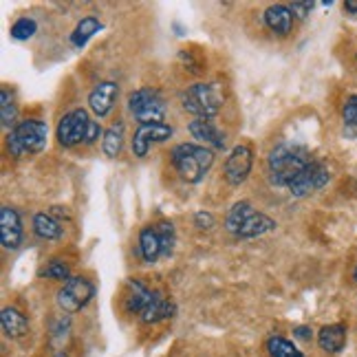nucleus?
<instances>
[{
    "label": "nucleus",
    "instance_id": "7ed1b4c3",
    "mask_svg": "<svg viewBox=\"0 0 357 357\" xmlns=\"http://www.w3.org/2000/svg\"><path fill=\"white\" fill-rule=\"evenodd\" d=\"M225 229L236 238H258L276 229L273 218L265 212H258L250 201H238L231 205V210L225 216Z\"/></svg>",
    "mask_w": 357,
    "mask_h": 357
},
{
    "label": "nucleus",
    "instance_id": "423d86ee",
    "mask_svg": "<svg viewBox=\"0 0 357 357\" xmlns=\"http://www.w3.org/2000/svg\"><path fill=\"white\" fill-rule=\"evenodd\" d=\"M128 113L142 123H161L166 117V100L157 89H137L128 98Z\"/></svg>",
    "mask_w": 357,
    "mask_h": 357
},
{
    "label": "nucleus",
    "instance_id": "1a4fd4ad",
    "mask_svg": "<svg viewBox=\"0 0 357 357\" xmlns=\"http://www.w3.org/2000/svg\"><path fill=\"white\" fill-rule=\"evenodd\" d=\"M328 181H331V172L322 161H311L309 166L302 170L289 185V192L294 197H309L313 192L322 190Z\"/></svg>",
    "mask_w": 357,
    "mask_h": 357
},
{
    "label": "nucleus",
    "instance_id": "f3484780",
    "mask_svg": "<svg viewBox=\"0 0 357 357\" xmlns=\"http://www.w3.org/2000/svg\"><path fill=\"white\" fill-rule=\"evenodd\" d=\"M157 291L150 289L148 284H144L142 280H130L128 282V289H126V298H123V307L130 313H139L155 300Z\"/></svg>",
    "mask_w": 357,
    "mask_h": 357
},
{
    "label": "nucleus",
    "instance_id": "2eb2a0df",
    "mask_svg": "<svg viewBox=\"0 0 357 357\" xmlns=\"http://www.w3.org/2000/svg\"><path fill=\"white\" fill-rule=\"evenodd\" d=\"M263 18H265V24L269 26V29L276 33V36H287V33H291L294 29V22H296V16L291 13L289 5H269L263 13Z\"/></svg>",
    "mask_w": 357,
    "mask_h": 357
},
{
    "label": "nucleus",
    "instance_id": "f8f14e48",
    "mask_svg": "<svg viewBox=\"0 0 357 357\" xmlns=\"http://www.w3.org/2000/svg\"><path fill=\"white\" fill-rule=\"evenodd\" d=\"M0 243L7 252L18 250L22 243V218L18 210L9 208V205L0 210Z\"/></svg>",
    "mask_w": 357,
    "mask_h": 357
},
{
    "label": "nucleus",
    "instance_id": "2f4dec72",
    "mask_svg": "<svg viewBox=\"0 0 357 357\" xmlns=\"http://www.w3.org/2000/svg\"><path fill=\"white\" fill-rule=\"evenodd\" d=\"M195 225L199 229H212L214 227V216L210 212H197L195 214Z\"/></svg>",
    "mask_w": 357,
    "mask_h": 357
},
{
    "label": "nucleus",
    "instance_id": "412c9836",
    "mask_svg": "<svg viewBox=\"0 0 357 357\" xmlns=\"http://www.w3.org/2000/svg\"><path fill=\"white\" fill-rule=\"evenodd\" d=\"M123 137H126V123L123 121H113L111 126L104 130L102 139V150L108 159H117L123 148Z\"/></svg>",
    "mask_w": 357,
    "mask_h": 357
},
{
    "label": "nucleus",
    "instance_id": "9b49d317",
    "mask_svg": "<svg viewBox=\"0 0 357 357\" xmlns=\"http://www.w3.org/2000/svg\"><path fill=\"white\" fill-rule=\"evenodd\" d=\"M172 135H174V128L170 123H163V121L161 123H142V126H137L135 137H132V155L139 159L146 157L155 144L168 142Z\"/></svg>",
    "mask_w": 357,
    "mask_h": 357
},
{
    "label": "nucleus",
    "instance_id": "c756f323",
    "mask_svg": "<svg viewBox=\"0 0 357 357\" xmlns=\"http://www.w3.org/2000/svg\"><path fill=\"white\" fill-rule=\"evenodd\" d=\"M157 229H159L161 241H163V256H170L174 250V225L170 221H159Z\"/></svg>",
    "mask_w": 357,
    "mask_h": 357
},
{
    "label": "nucleus",
    "instance_id": "473e14b6",
    "mask_svg": "<svg viewBox=\"0 0 357 357\" xmlns=\"http://www.w3.org/2000/svg\"><path fill=\"white\" fill-rule=\"evenodd\" d=\"M100 135H102V126L98 121H93L91 119V126H89V132H86V139H84V144H95L100 139Z\"/></svg>",
    "mask_w": 357,
    "mask_h": 357
},
{
    "label": "nucleus",
    "instance_id": "393cba45",
    "mask_svg": "<svg viewBox=\"0 0 357 357\" xmlns=\"http://www.w3.org/2000/svg\"><path fill=\"white\" fill-rule=\"evenodd\" d=\"M267 353L271 357H305L298 351V347L294 344V342H289L282 335H271L267 340Z\"/></svg>",
    "mask_w": 357,
    "mask_h": 357
},
{
    "label": "nucleus",
    "instance_id": "c85d7f7f",
    "mask_svg": "<svg viewBox=\"0 0 357 357\" xmlns=\"http://www.w3.org/2000/svg\"><path fill=\"white\" fill-rule=\"evenodd\" d=\"M38 31V22L33 18H18L16 22L11 24V29H9V36L13 40H18V43H24V40H29L33 38Z\"/></svg>",
    "mask_w": 357,
    "mask_h": 357
},
{
    "label": "nucleus",
    "instance_id": "c9c22d12",
    "mask_svg": "<svg viewBox=\"0 0 357 357\" xmlns=\"http://www.w3.org/2000/svg\"><path fill=\"white\" fill-rule=\"evenodd\" d=\"M353 280L357 282V263H355V269H353Z\"/></svg>",
    "mask_w": 357,
    "mask_h": 357
},
{
    "label": "nucleus",
    "instance_id": "a211bd4d",
    "mask_svg": "<svg viewBox=\"0 0 357 357\" xmlns=\"http://www.w3.org/2000/svg\"><path fill=\"white\" fill-rule=\"evenodd\" d=\"M0 324H3V333L9 340H20L29 331V322H26L24 313H20L16 307H3V311H0Z\"/></svg>",
    "mask_w": 357,
    "mask_h": 357
},
{
    "label": "nucleus",
    "instance_id": "f257e3e1",
    "mask_svg": "<svg viewBox=\"0 0 357 357\" xmlns=\"http://www.w3.org/2000/svg\"><path fill=\"white\" fill-rule=\"evenodd\" d=\"M311 155L307 148L298 144H278L271 148L267 157V176L273 185L289 188L294 178L311 163Z\"/></svg>",
    "mask_w": 357,
    "mask_h": 357
},
{
    "label": "nucleus",
    "instance_id": "f03ea898",
    "mask_svg": "<svg viewBox=\"0 0 357 357\" xmlns=\"http://www.w3.org/2000/svg\"><path fill=\"white\" fill-rule=\"evenodd\" d=\"M170 163L185 183L197 185L214 163V150L201 144H178L170 150Z\"/></svg>",
    "mask_w": 357,
    "mask_h": 357
},
{
    "label": "nucleus",
    "instance_id": "5701e85b",
    "mask_svg": "<svg viewBox=\"0 0 357 357\" xmlns=\"http://www.w3.org/2000/svg\"><path fill=\"white\" fill-rule=\"evenodd\" d=\"M18 119V102H16V95L13 91H9L7 86L0 91V123L7 132H11L13 128L18 126L16 123Z\"/></svg>",
    "mask_w": 357,
    "mask_h": 357
},
{
    "label": "nucleus",
    "instance_id": "0eeeda50",
    "mask_svg": "<svg viewBox=\"0 0 357 357\" xmlns=\"http://www.w3.org/2000/svg\"><path fill=\"white\" fill-rule=\"evenodd\" d=\"M93 296H95V284L89 278L75 276L62 284V289L56 296V302L64 313H77L89 305Z\"/></svg>",
    "mask_w": 357,
    "mask_h": 357
},
{
    "label": "nucleus",
    "instance_id": "dca6fc26",
    "mask_svg": "<svg viewBox=\"0 0 357 357\" xmlns=\"http://www.w3.org/2000/svg\"><path fill=\"white\" fill-rule=\"evenodd\" d=\"M139 256L144 263H157V260L163 256V241L157 225H146L139 231Z\"/></svg>",
    "mask_w": 357,
    "mask_h": 357
},
{
    "label": "nucleus",
    "instance_id": "6ab92c4d",
    "mask_svg": "<svg viewBox=\"0 0 357 357\" xmlns=\"http://www.w3.org/2000/svg\"><path fill=\"white\" fill-rule=\"evenodd\" d=\"M318 344L324 353H340L347 344V326L344 324H326L318 331Z\"/></svg>",
    "mask_w": 357,
    "mask_h": 357
},
{
    "label": "nucleus",
    "instance_id": "72a5a7b5",
    "mask_svg": "<svg viewBox=\"0 0 357 357\" xmlns=\"http://www.w3.org/2000/svg\"><path fill=\"white\" fill-rule=\"evenodd\" d=\"M294 337L305 340V342H311V337H313L311 326H296V328H294Z\"/></svg>",
    "mask_w": 357,
    "mask_h": 357
},
{
    "label": "nucleus",
    "instance_id": "4be33fe9",
    "mask_svg": "<svg viewBox=\"0 0 357 357\" xmlns=\"http://www.w3.org/2000/svg\"><path fill=\"white\" fill-rule=\"evenodd\" d=\"M174 305L172 302H168L166 298H163L159 291H157V296H155V300L150 302V305L142 311V322L144 324H157V322H161V320H168V318H172L174 315Z\"/></svg>",
    "mask_w": 357,
    "mask_h": 357
},
{
    "label": "nucleus",
    "instance_id": "20e7f679",
    "mask_svg": "<svg viewBox=\"0 0 357 357\" xmlns=\"http://www.w3.org/2000/svg\"><path fill=\"white\" fill-rule=\"evenodd\" d=\"M49 142V126L43 119H24L11 132H7V153L13 159H24L43 153Z\"/></svg>",
    "mask_w": 357,
    "mask_h": 357
},
{
    "label": "nucleus",
    "instance_id": "ddd939ff",
    "mask_svg": "<svg viewBox=\"0 0 357 357\" xmlns=\"http://www.w3.org/2000/svg\"><path fill=\"white\" fill-rule=\"evenodd\" d=\"M190 135L195 139L205 146V148H212V150H223L227 146V135L216 126L214 119H192L190 126H188Z\"/></svg>",
    "mask_w": 357,
    "mask_h": 357
},
{
    "label": "nucleus",
    "instance_id": "aec40b11",
    "mask_svg": "<svg viewBox=\"0 0 357 357\" xmlns=\"http://www.w3.org/2000/svg\"><path fill=\"white\" fill-rule=\"evenodd\" d=\"M33 234L43 241H62L64 238V227L58 218H53L51 214L47 212H38L33 216Z\"/></svg>",
    "mask_w": 357,
    "mask_h": 357
},
{
    "label": "nucleus",
    "instance_id": "f704fd0d",
    "mask_svg": "<svg viewBox=\"0 0 357 357\" xmlns=\"http://www.w3.org/2000/svg\"><path fill=\"white\" fill-rule=\"evenodd\" d=\"M344 9L349 13H357V0H344Z\"/></svg>",
    "mask_w": 357,
    "mask_h": 357
},
{
    "label": "nucleus",
    "instance_id": "39448f33",
    "mask_svg": "<svg viewBox=\"0 0 357 357\" xmlns=\"http://www.w3.org/2000/svg\"><path fill=\"white\" fill-rule=\"evenodd\" d=\"M223 93L212 82H199L181 93L183 111L195 115V119H214L223 108Z\"/></svg>",
    "mask_w": 357,
    "mask_h": 357
},
{
    "label": "nucleus",
    "instance_id": "bb28decb",
    "mask_svg": "<svg viewBox=\"0 0 357 357\" xmlns=\"http://www.w3.org/2000/svg\"><path fill=\"white\" fill-rule=\"evenodd\" d=\"M68 333H71V320L66 315H60V318H53L49 324V335H51V344L60 347L64 344V340H68Z\"/></svg>",
    "mask_w": 357,
    "mask_h": 357
},
{
    "label": "nucleus",
    "instance_id": "6e6552de",
    "mask_svg": "<svg viewBox=\"0 0 357 357\" xmlns=\"http://www.w3.org/2000/svg\"><path fill=\"white\" fill-rule=\"evenodd\" d=\"M91 126V117L84 108H75V111H68L56 128V139L62 148H73L77 144H84L86 132Z\"/></svg>",
    "mask_w": 357,
    "mask_h": 357
},
{
    "label": "nucleus",
    "instance_id": "7c9ffc66",
    "mask_svg": "<svg viewBox=\"0 0 357 357\" xmlns=\"http://www.w3.org/2000/svg\"><path fill=\"white\" fill-rule=\"evenodd\" d=\"M313 7H315V3L313 0H296V3H291L289 5V9H291V13L298 18V20H305L309 13L313 11Z\"/></svg>",
    "mask_w": 357,
    "mask_h": 357
},
{
    "label": "nucleus",
    "instance_id": "e433bc0d",
    "mask_svg": "<svg viewBox=\"0 0 357 357\" xmlns=\"http://www.w3.org/2000/svg\"><path fill=\"white\" fill-rule=\"evenodd\" d=\"M53 357H68L66 353H56V355H53Z\"/></svg>",
    "mask_w": 357,
    "mask_h": 357
},
{
    "label": "nucleus",
    "instance_id": "4468645a",
    "mask_svg": "<svg viewBox=\"0 0 357 357\" xmlns=\"http://www.w3.org/2000/svg\"><path fill=\"white\" fill-rule=\"evenodd\" d=\"M117 95H119V86L115 82H100L98 86H95L89 95V106L95 117H108L113 111V106L117 102Z\"/></svg>",
    "mask_w": 357,
    "mask_h": 357
},
{
    "label": "nucleus",
    "instance_id": "9d476101",
    "mask_svg": "<svg viewBox=\"0 0 357 357\" xmlns=\"http://www.w3.org/2000/svg\"><path fill=\"white\" fill-rule=\"evenodd\" d=\"M254 166V153L250 146L238 144L231 148V153L225 159V166H223V176L229 185H241L247 181V176L252 172Z\"/></svg>",
    "mask_w": 357,
    "mask_h": 357
},
{
    "label": "nucleus",
    "instance_id": "b1692460",
    "mask_svg": "<svg viewBox=\"0 0 357 357\" xmlns=\"http://www.w3.org/2000/svg\"><path fill=\"white\" fill-rule=\"evenodd\" d=\"M104 29V24L100 18H95V16H86V18H82L77 24H75V29L71 31V43L73 47L82 49V47H86L89 40L95 36V33H100Z\"/></svg>",
    "mask_w": 357,
    "mask_h": 357
},
{
    "label": "nucleus",
    "instance_id": "cd10ccee",
    "mask_svg": "<svg viewBox=\"0 0 357 357\" xmlns=\"http://www.w3.org/2000/svg\"><path fill=\"white\" fill-rule=\"evenodd\" d=\"M40 278H49V280H68L71 278V269L64 263V260H49V263L38 271Z\"/></svg>",
    "mask_w": 357,
    "mask_h": 357
},
{
    "label": "nucleus",
    "instance_id": "a878e982",
    "mask_svg": "<svg viewBox=\"0 0 357 357\" xmlns=\"http://www.w3.org/2000/svg\"><path fill=\"white\" fill-rule=\"evenodd\" d=\"M342 123H344V135L357 139V95H351L342 106Z\"/></svg>",
    "mask_w": 357,
    "mask_h": 357
}]
</instances>
